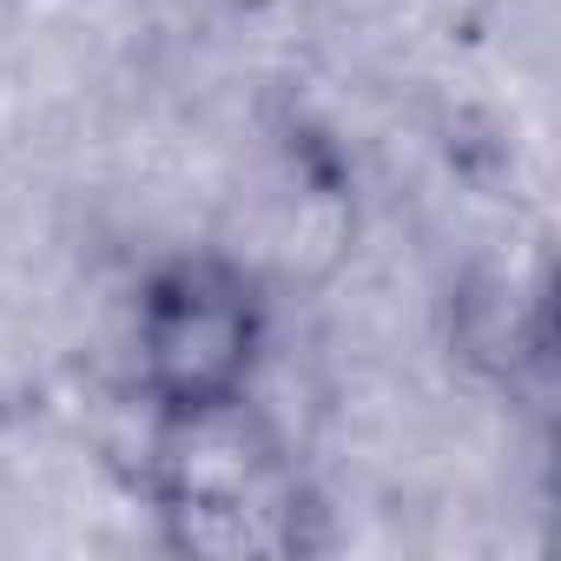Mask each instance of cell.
I'll return each instance as SVG.
<instances>
[{
    "label": "cell",
    "mask_w": 561,
    "mask_h": 561,
    "mask_svg": "<svg viewBox=\"0 0 561 561\" xmlns=\"http://www.w3.org/2000/svg\"><path fill=\"white\" fill-rule=\"evenodd\" d=\"M251 344H257L251 291L218 264L165 271L146 298V311H139L146 383L179 416L231 410L238 390H244V370H251Z\"/></svg>",
    "instance_id": "6da1fadb"
}]
</instances>
